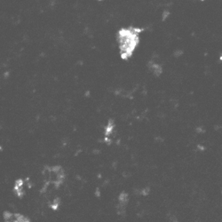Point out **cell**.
I'll return each mask as SVG.
<instances>
[{"label": "cell", "instance_id": "1", "mask_svg": "<svg viewBox=\"0 0 222 222\" xmlns=\"http://www.w3.org/2000/svg\"><path fill=\"white\" fill-rule=\"evenodd\" d=\"M139 29H122L117 34V43L120 55L123 60L129 59L139 44Z\"/></svg>", "mask_w": 222, "mask_h": 222}, {"label": "cell", "instance_id": "2", "mask_svg": "<svg viewBox=\"0 0 222 222\" xmlns=\"http://www.w3.org/2000/svg\"><path fill=\"white\" fill-rule=\"evenodd\" d=\"M43 177L46 185L59 187L65 179V173L62 167H48L44 170Z\"/></svg>", "mask_w": 222, "mask_h": 222}, {"label": "cell", "instance_id": "3", "mask_svg": "<svg viewBox=\"0 0 222 222\" xmlns=\"http://www.w3.org/2000/svg\"><path fill=\"white\" fill-rule=\"evenodd\" d=\"M4 220L6 221L9 222H28L30 220L25 217L24 215L19 213V212H10L6 211L4 213Z\"/></svg>", "mask_w": 222, "mask_h": 222}, {"label": "cell", "instance_id": "4", "mask_svg": "<svg viewBox=\"0 0 222 222\" xmlns=\"http://www.w3.org/2000/svg\"><path fill=\"white\" fill-rule=\"evenodd\" d=\"M129 202V197L126 194H121L120 197L118 198V204H117V209L119 211H123L126 205L128 204Z\"/></svg>", "mask_w": 222, "mask_h": 222}, {"label": "cell", "instance_id": "5", "mask_svg": "<svg viewBox=\"0 0 222 222\" xmlns=\"http://www.w3.org/2000/svg\"><path fill=\"white\" fill-rule=\"evenodd\" d=\"M14 192L16 196L21 197L24 195V181L22 179H18L14 185Z\"/></svg>", "mask_w": 222, "mask_h": 222}, {"label": "cell", "instance_id": "6", "mask_svg": "<svg viewBox=\"0 0 222 222\" xmlns=\"http://www.w3.org/2000/svg\"><path fill=\"white\" fill-rule=\"evenodd\" d=\"M150 68L152 73L155 76H159L162 73V68L158 63H151Z\"/></svg>", "mask_w": 222, "mask_h": 222}, {"label": "cell", "instance_id": "7", "mask_svg": "<svg viewBox=\"0 0 222 222\" xmlns=\"http://www.w3.org/2000/svg\"><path fill=\"white\" fill-rule=\"evenodd\" d=\"M114 131H115V125H114L113 123L111 124L110 123H109L108 126L106 127V131H105V136L107 140H108V138L109 139V137L113 134Z\"/></svg>", "mask_w": 222, "mask_h": 222}]
</instances>
